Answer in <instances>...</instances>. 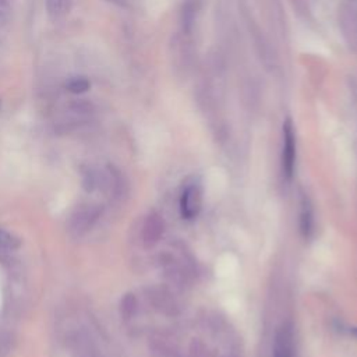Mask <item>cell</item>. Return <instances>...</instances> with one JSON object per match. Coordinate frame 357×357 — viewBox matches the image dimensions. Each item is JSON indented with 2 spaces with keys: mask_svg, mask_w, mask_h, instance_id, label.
Wrapping results in <instances>:
<instances>
[{
  "mask_svg": "<svg viewBox=\"0 0 357 357\" xmlns=\"http://www.w3.org/2000/svg\"><path fill=\"white\" fill-rule=\"evenodd\" d=\"M297 144L296 131L291 120L287 117L283 121V141H282V173L286 181H290L296 169Z\"/></svg>",
  "mask_w": 357,
  "mask_h": 357,
  "instance_id": "1",
  "label": "cell"
},
{
  "mask_svg": "<svg viewBox=\"0 0 357 357\" xmlns=\"http://www.w3.org/2000/svg\"><path fill=\"white\" fill-rule=\"evenodd\" d=\"M99 208L96 205H82L75 209L68 222V231L74 237L85 234L99 218Z\"/></svg>",
  "mask_w": 357,
  "mask_h": 357,
  "instance_id": "2",
  "label": "cell"
},
{
  "mask_svg": "<svg viewBox=\"0 0 357 357\" xmlns=\"http://www.w3.org/2000/svg\"><path fill=\"white\" fill-rule=\"evenodd\" d=\"M202 209V188L199 184L190 183L180 195V213L183 219H195Z\"/></svg>",
  "mask_w": 357,
  "mask_h": 357,
  "instance_id": "3",
  "label": "cell"
},
{
  "mask_svg": "<svg viewBox=\"0 0 357 357\" xmlns=\"http://www.w3.org/2000/svg\"><path fill=\"white\" fill-rule=\"evenodd\" d=\"M163 231H165V222L162 216L156 212L149 213L144 220L142 233H141L145 247H153L163 236Z\"/></svg>",
  "mask_w": 357,
  "mask_h": 357,
  "instance_id": "4",
  "label": "cell"
},
{
  "mask_svg": "<svg viewBox=\"0 0 357 357\" xmlns=\"http://www.w3.org/2000/svg\"><path fill=\"white\" fill-rule=\"evenodd\" d=\"M300 206H301L300 208V230L304 237H308L312 231V225H314V215H312L310 199L307 197H303Z\"/></svg>",
  "mask_w": 357,
  "mask_h": 357,
  "instance_id": "5",
  "label": "cell"
},
{
  "mask_svg": "<svg viewBox=\"0 0 357 357\" xmlns=\"http://www.w3.org/2000/svg\"><path fill=\"white\" fill-rule=\"evenodd\" d=\"M20 245L21 241L15 234L0 227V251H15Z\"/></svg>",
  "mask_w": 357,
  "mask_h": 357,
  "instance_id": "6",
  "label": "cell"
},
{
  "mask_svg": "<svg viewBox=\"0 0 357 357\" xmlns=\"http://www.w3.org/2000/svg\"><path fill=\"white\" fill-rule=\"evenodd\" d=\"M91 88V82L85 77H71L66 82V89L71 93H84Z\"/></svg>",
  "mask_w": 357,
  "mask_h": 357,
  "instance_id": "7",
  "label": "cell"
},
{
  "mask_svg": "<svg viewBox=\"0 0 357 357\" xmlns=\"http://www.w3.org/2000/svg\"><path fill=\"white\" fill-rule=\"evenodd\" d=\"M135 311V298L132 294H126V297L121 301V314L126 318H130Z\"/></svg>",
  "mask_w": 357,
  "mask_h": 357,
  "instance_id": "8",
  "label": "cell"
},
{
  "mask_svg": "<svg viewBox=\"0 0 357 357\" xmlns=\"http://www.w3.org/2000/svg\"><path fill=\"white\" fill-rule=\"evenodd\" d=\"M66 0H46L47 11L52 17H59L64 8Z\"/></svg>",
  "mask_w": 357,
  "mask_h": 357,
  "instance_id": "9",
  "label": "cell"
},
{
  "mask_svg": "<svg viewBox=\"0 0 357 357\" xmlns=\"http://www.w3.org/2000/svg\"><path fill=\"white\" fill-rule=\"evenodd\" d=\"M353 332H354V335L357 336V328H356V329H353Z\"/></svg>",
  "mask_w": 357,
  "mask_h": 357,
  "instance_id": "10",
  "label": "cell"
}]
</instances>
